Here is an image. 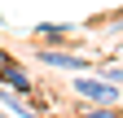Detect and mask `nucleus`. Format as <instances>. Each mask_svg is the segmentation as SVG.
Returning a JSON list of instances; mask_svg holds the SVG:
<instances>
[{"label": "nucleus", "instance_id": "nucleus-1", "mask_svg": "<svg viewBox=\"0 0 123 118\" xmlns=\"http://www.w3.org/2000/svg\"><path fill=\"white\" fill-rule=\"evenodd\" d=\"M70 92L84 101V105H119V87L105 83L97 75H75L70 79Z\"/></svg>", "mask_w": 123, "mask_h": 118}, {"label": "nucleus", "instance_id": "nucleus-2", "mask_svg": "<svg viewBox=\"0 0 123 118\" xmlns=\"http://www.w3.org/2000/svg\"><path fill=\"white\" fill-rule=\"evenodd\" d=\"M35 61L53 66V70H70V75H88L97 61H88V57L70 53V48H49V44H35Z\"/></svg>", "mask_w": 123, "mask_h": 118}, {"label": "nucleus", "instance_id": "nucleus-3", "mask_svg": "<svg viewBox=\"0 0 123 118\" xmlns=\"http://www.w3.org/2000/svg\"><path fill=\"white\" fill-rule=\"evenodd\" d=\"M0 87H9V92H18V96H35V79L26 75V66L18 57L0 61Z\"/></svg>", "mask_w": 123, "mask_h": 118}, {"label": "nucleus", "instance_id": "nucleus-4", "mask_svg": "<svg viewBox=\"0 0 123 118\" xmlns=\"http://www.w3.org/2000/svg\"><path fill=\"white\" fill-rule=\"evenodd\" d=\"M70 31H75L70 22H40V26H35V35H31V39L49 44V48H62V44H70Z\"/></svg>", "mask_w": 123, "mask_h": 118}, {"label": "nucleus", "instance_id": "nucleus-5", "mask_svg": "<svg viewBox=\"0 0 123 118\" xmlns=\"http://www.w3.org/2000/svg\"><path fill=\"white\" fill-rule=\"evenodd\" d=\"M88 75H97V79H105V83H114V87H123V66H105V61H97L88 70Z\"/></svg>", "mask_w": 123, "mask_h": 118}, {"label": "nucleus", "instance_id": "nucleus-6", "mask_svg": "<svg viewBox=\"0 0 123 118\" xmlns=\"http://www.w3.org/2000/svg\"><path fill=\"white\" fill-rule=\"evenodd\" d=\"M75 118H123V109L119 105H84Z\"/></svg>", "mask_w": 123, "mask_h": 118}, {"label": "nucleus", "instance_id": "nucleus-7", "mask_svg": "<svg viewBox=\"0 0 123 118\" xmlns=\"http://www.w3.org/2000/svg\"><path fill=\"white\" fill-rule=\"evenodd\" d=\"M0 118H9V109H5V105H0Z\"/></svg>", "mask_w": 123, "mask_h": 118}]
</instances>
